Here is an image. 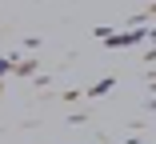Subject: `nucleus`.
<instances>
[{
  "label": "nucleus",
  "mask_w": 156,
  "mask_h": 144,
  "mask_svg": "<svg viewBox=\"0 0 156 144\" xmlns=\"http://www.w3.org/2000/svg\"><path fill=\"white\" fill-rule=\"evenodd\" d=\"M8 68H12V60H0V76H4V72H8Z\"/></svg>",
  "instance_id": "nucleus-1"
}]
</instances>
